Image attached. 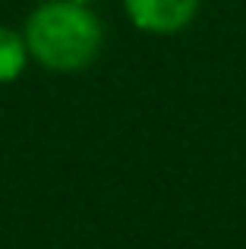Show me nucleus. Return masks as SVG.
Here are the masks:
<instances>
[{
	"instance_id": "20e7f679",
	"label": "nucleus",
	"mask_w": 246,
	"mask_h": 249,
	"mask_svg": "<svg viewBox=\"0 0 246 249\" xmlns=\"http://www.w3.org/2000/svg\"><path fill=\"white\" fill-rule=\"evenodd\" d=\"M76 3H86V0H76Z\"/></svg>"
},
{
	"instance_id": "7ed1b4c3",
	"label": "nucleus",
	"mask_w": 246,
	"mask_h": 249,
	"mask_svg": "<svg viewBox=\"0 0 246 249\" xmlns=\"http://www.w3.org/2000/svg\"><path fill=\"white\" fill-rule=\"evenodd\" d=\"M25 54H29V48H25L22 35L0 25V82H13L22 73Z\"/></svg>"
},
{
	"instance_id": "f257e3e1",
	"label": "nucleus",
	"mask_w": 246,
	"mask_h": 249,
	"mask_svg": "<svg viewBox=\"0 0 246 249\" xmlns=\"http://www.w3.org/2000/svg\"><path fill=\"white\" fill-rule=\"evenodd\" d=\"M25 48L44 67L73 73L95 60L101 48V25L95 13L76 0H51L25 22Z\"/></svg>"
},
{
	"instance_id": "f03ea898",
	"label": "nucleus",
	"mask_w": 246,
	"mask_h": 249,
	"mask_svg": "<svg viewBox=\"0 0 246 249\" xmlns=\"http://www.w3.org/2000/svg\"><path fill=\"white\" fill-rule=\"evenodd\" d=\"M199 0H126V13L145 32H180L193 22Z\"/></svg>"
}]
</instances>
